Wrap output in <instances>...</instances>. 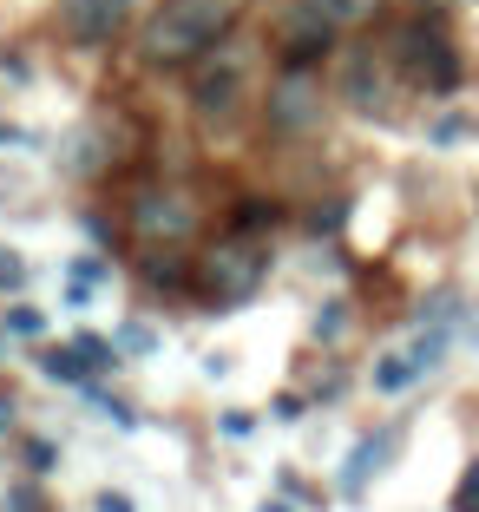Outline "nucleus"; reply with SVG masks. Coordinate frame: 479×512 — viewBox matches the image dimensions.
I'll use <instances>...</instances> for the list:
<instances>
[{
  "instance_id": "c756f323",
  "label": "nucleus",
  "mask_w": 479,
  "mask_h": 512,
  "mask_svg": "<svg viewBox=\"0 0 479 512\" xmlns=\"http://www.w3.org/2000/svg\"><path fill=\"white\" fill-rule=\"evenodd\" d=\"M250 427H256V414H250V407H230V414H224V434H230V440H243Z\"/></svg>"
},
{
  "instance_id": "4468645a",
  "label": "nucleus",
  "mask_w": 479,
  "mask_h": 512,
  "mask_svg": "<svg viewBox=\"0 0 479 512\" xmlns=\"http://www.w3.org/2000/svg\"><path fill=\"white\" fill-rule=\"evenodd\" d=\"M40 375L46 381H66V388H86L92 368H86V355H79V348H46V355H40Z\"/></svg>"
},
{
  "instance_id": "423d86ee",
  "label": "nucleus",
  "mask_w": 479,
  "mask_h": 512,
  "mask_svg": "<svg viewBox=\"0 0 479 512\" xmlns=\"http://www.w3.org/2000/svg\"><path fill=\"white\" fill-rule=\"evenodd\" d=\"M132 230L145 243H184L197 230V204H184L178 191H138L132 197Z\"/></svg>"
},
{
  "instance_id": "1a4fd4ad",
  "label": "nucleus",
  "mask_w": 479,
  "mask_h": 512,
  "mask_svg": "<svg viewBox=\"0 0 479 512\" xmlns=\"http://www.w3.org/2000/svg\"><path fill=\"white\" fill-rule=\"evenodd\" d=\"M355 112H368V119H388V73L375 66V53L368 46H355V53H342V86H335Z\"/></svg>"
},
{
  "instance_id": "2f4dec72",
  "label": "nucleus",
  "mask_w": 479,
  "mask_h": 512,
  "mask_svg": "<svg viewBox=\"0 0 479 512\" xmlns=\"http://www.w3.org/2000/svg\"><path fill=\"white\" fill-rule=\"evenodd\" d=\"M7 427H14V401H7V394H0V434H7Z\"/></svg>"
},
{
  "instance_id": "cd10ccee",
  "label": "nucleus",
  "mask_w": 479,
  "mask_h": 512,
  "mask_svg": "<svg viewBox=\"0 0 479 512\" xmlns=\"http://www.w3.org/2000/svg\"><path fill=\"white\" fill-rule=\"evenodd\" d=\"M348 224V204H329V211H309V230L322 237V230H342Z\"/></svg>"
},
{
  "instance_id": "dca6fc26",
  "label": "nucleus",
  "mask_w": 479,
  "mask_h": 512,
  "mask_svg": "<svg viewBox=\"0 0 479 512\" xmlns=\"http://www.w3.org/2000/svg\"><path fill=\"white\" fill-rule=\"evenodd\" d=\"M276 224H283V204H270V197H237V230H243V237L276 230Z\"/></svg>"
},
{
  "instance_id": "72a5a7b5",
  "label": "nucleus",
  "mask_w": 479,
  "mask_h": 512,
  "mask_svg": "<svg viewBox=\"0 0 479 512\" xmlns=\"http://www.w3.org/2000/svg\"><path fill=\"white\" fill-rule=\"evenodd\" d=\"M7 342H14V329H7V309H0V355H7Z\"/></svg>"
},
{
  "instance_id": "9b49d317",
  "label": "nucleus",
  "mask_w": 479,
  "mask_h": 512,
  "mask_svg": "<svg viewBox=\"0 0 479 512\" xmlns=\"http://www.w3.org/2000/svg\"><path fill=\"white\" fill-rule=\"evenodd\" d=\"M99 283H112V256H79L66 270V309H86Z\"/></svg>"
},
{
  "instance_id": "f704fd0d",
  "label": "nucleus",
  "mask_w": 479,
  "mask_h": 512,
  "mask_svg": "<svg viewBox=\"0 0 479 512\" xmlns=\"http://www.w3.org/2000/svg\"><path fill=\"white\" fill-rule=\"evenodd\" d=\"M0 145H20V132H14V125H0Z\"/></svg>"
},
{
  "instance_id": "2eb2a0df",
  "label": "nucleus",
  "mask_w": 479,
  "mask_h": 512,
  "mask_svg": "<svg viewBox=\"0 0 479 512\" xmlns=\"http://www.w3.org/2000/svg\"><path fill=\"white\" fill-rule=\"evenodd\" d=\"M414 381H420V368H414V355H407V348H401V355H381V362H375V394H407Z\"/></svg>"
},
{
  "instance_id": "a878e982",
  "label": "nucleus",
  "mask_w": 479,
  "mask_h": 512,
  "mask_svg": "<svg viewBox=\"0 0 479 512\" xmlns=\"http://www.w3.org/2000/svg\"><path fill=\"white\" fill-rule=\"evenodd\" d=\"M7 512H53L40 486H7Z\"/></svg>"
},
{
  "instance_id": "f257e3e1",
  "label": "nucleus",
  "mask_w": 479,
  "mask_h": 512,
  "mask_svg": "<svg viewBox=\"0 0 479 512\" xmlns=\"http://www.w3.org/2000/svg\"><path fill=\"white\" fill-rule=\"evenodd\" d=\"M243 20V0H165L138 33L145 66H197L217 40H230V27Z\"/></svg>"
},
{
  "instance_id": "20e7f679",
  "label": "nucleus",
  "mask_w": 479,
  "mask_h": 512,
  "mask_svg": "<svg viewBox=\"0 0 479 512\" xmlns=\"http://www.w3.org/2000/svg\"><path fill=\"white\" fill-rule=\"evenodd\" d=\"M191 106L204 125H230V112L243 106V53L230 40H217L197 60V79H191Z\"/></svg>"
},
{
  "instance_id": "c85d7f7f",
  "label": "nucleus",
  "mask_w": 479,
  "mask_h": 512,
  "mask_svg": "<svg viewBox=\"0 0 479 512\" xmlns=\"http://www.w3.org/2000/svg\"><path fill=\"white\" fill-rule=\"evenodd\" d=\"M453 506H460V512H473V506H479V460L466 467V480H460V493H453Z\"/></svg>"
},
{
  "instance_id": "5701e85b",
  "label": "nucleus",
  "mask_w": 479,
  "mask_h": 512,
  "mask_svg": "<svg viewBox=\"0 0 479 512\" xmlns=\"http://www.w3.org/2000/svg\"><path fill=\"white\" fill-rule=\"evenodd\" d=\"M86 394H92V407H99V414H105V421H112V427H125V434H132V427H138V407H125L119 394H99V388H86Z\"/></svg>"
},
{
  "instance_id": "393cba45",
  "label": "nucleus",
  "mask_w": 479,
  "mask_h": 512,
  "mask_svg": "<svg viewBox=\"0 0 479 512\" xmlns=\"http://www.w3.org/2000/svg\"><path fill=\"white\" fill-rule=\"evenodd\" d=\"M342 329H348V302H322V316H315V335H322V342H335Z\"/></svg>"
},
{
  "instance_id": "6e6552de",
  "label": "nucleus",
  "mask_w": 479,
  "mask_h": 512,
  "mask_svg": "<svg viewBox=\"0 0 479 512\" xmlns=\"http://www.w3.org/2000/svg\"><path fill=\"white\" fill-rule=\"evenodd\" d=\"M329 46H335V27L296 0V14H289V27H283V46H276L283 66H289V73H315V66L329 60Z\"/></svg>"
},
{
  "instance_id": "bb28decb",
  "label": "nucleus",
  "mask_w": 479,
  "mask_h": 512,
  "mask_svg": "<svg viewBox=\"0 0 479 512\" xmlns=\"http://www.w3.org/2000/svg\"><path fill=\"white\" fill-rule=\"evenodd\" d=\"M302 414H309V401H302V394H276V401H270V421H302Z\"/></svg>"
},
{
  "instance_id": "ddd939ff",
  "label": "nucleus",
  "mask_w": 479,
  "mask_h": 512,
  "mask_svg": "<svg viewBox=\"0 0 479 512\" xmlns=\"http://www.w3.org/2000/svg\"><path fill=\"white\" fill-rule=\"evenodd\" d=\"M302 7H309V14H322L335 33H342V27H361V20L381 14V0H302Z\"/></svg>"
},
{
  "instance_id": "412c9836",
  "label": "nucleus",
  "mask_w": 479,
  "mask_h": 512,
  "mask_svg": "<svg viewBox=\"0 0 479 512\" xmlns=\"http://www.w3.org/2000/svg\"><path fill=\"white\" fill-rule=\"evenodd\" d=\"M20 460H27V473H33V480H46V473L60 467V447H53V440H40V434H33L27 447H20Z\"/></svg>"
},
{
  "instance_id": "473e14b6",
  "label": "nucleus",
  "mask_w": 479,
  "mask_h": 512,
  "mask_svg": "<svg viewBox=\"0 0 479 512\" xmlns=\"http://www.w3.org/2000/svg\"><path fill=\"white\" fill-rule=\"evenodd\" d=\"M256 512H296V506H289V499H263V506H256Z\"/></svg>"
},
{
  "instance_id": "6ab92c4d",
  "label": "nucleus",
  "mask_w": 479,
  "mask_h": 512,
  "mask_svg": "<svg viewBox=\"0 0 479 512\" xmlns=\"http://www.w3.org/2000/svg\"><path fill=\"white\" fill-rule=\"evenodd\" d=\"M427 138H434V145H460V138H479V119L473 112H447V119L427 125Z\"/></svg>"
},
{
  "instance_id": "39448f33",
  "label": "nucleus",
  "mask_w": 479,
  "mask_h": 512,
  "mask_svg": "<svg viewBox=\"0 0 479 512\" xmlns=\"http://www.w3.org/2000/svg\"><path fill=\"white\" fill-rule=\"evenodd\" d=\"M322 79L315 73H289L283 66V79L270 86V99H263V125H270L276 138H309L315 125H322Z\"/></svg>"
},
{
  "instance_id": "f03ea898",
  "label": "nucleus",
  "mask_w": 479,
  "mask_h": 512,
  "mask_svg": "<svg viewBox=\"0 0 479 512\" xmlns=\"http://www.w3.org/2000/svg\"><path fill=\"white\" fill-rule=\"evenodd\" d=\"M263 276H270V250L256 237H224V243H210L204 256L191 263V289L210 302V309H243V302L263 289Z\"/></svg>"
},
{
  "instance_id": "f3484780",
  "label": "nucleus",
  "mask_w": 479,
  "mask_h": 512,
  "mask_svg": "<svg viewBox=\"0 0 479 512\" xmlns=\"http://www.w3.org/2000/svg\"><path fill=\"white\" fill-rule=\"evenodd\" d=\"M73 348L86 355V368H92V375H105V368H119V362H125L119 348H112V335H92V329H79V335H73Z\"/></svg>"
},
{
  "instance_id": "9d476101",
  "label": "nucleus",
  "mask_w": 479,
  "mask_h": 512,
  "mask_svg": "<svg viewBox=\"0 0 479 512\" xmlns=\"http://www.w3.org/2000/svg\"><path fill=\"white\" fill-rule=\"evenodd\" d=\"M394 447H401V427L361 434L355 447H348V467H342V499H361V493H368V480H375V473L394 460Z\"/></svg>"
},
{
  "instance_id": "0eeeda50",
  "label": "nucleus",
  "mask_w": 479,
  "mask_h": 512,
  "mask_svg": "<svg viewBox=\"0 0 479 512\" xmlns=\"http://www.w3.org/2000/svg\"><path fill=\"white\" fill-rule=\"evenodd\" d=\"M125 14H132V0H60L66 33H73V46H86V53H99V46L119 40Z\"/></svg>"
},
{
  "instance_id": "a211bd4d",
  "label": "nucleus",
  "mask_w": 479,
  "mask_h": 512,
  "mask_svg": "<svg viewBox=\"0 0 479 512\" xmlns=\"http://www.w3.org/2000/svg\"><path fill=\"white\" fill-rule=\"evenodd\" d=\"M447 342H453V335L440 329V322H434V329H420V342L407 348V355H414V368H420V375H434V368L447 362Z\"/></svg>"
},
{
  "instance_id": "f8f14e48",
  "label": "nucleus",
  "mask_w": 479,
  "mask_h": 512,
  "mask_svg": "<svg viewBox=\"0 0 479 512\" xmlns=\"http://www.w3.org/2000/svg\"><path fill=\"white\" fill-rule=\"evenodd\" d=\"M145 276H151V289H191V263L178 256V243L151 250V256H145Z\"/></svg>"
},
{
  "instance_id": "b1692460",
  "label": "nucleus",
  "mask_w": 479,
  "mask_h": 512,
  "mask_svg": "<svg viewBox=\"0 0 479 512\" xmlns=\"http://www.w3.org/2000/svg\"><path fill=\"white\" fill-rule=\"evenodd\" d=\"M20 289H27V263L14 250H0V296H20Z\"/></svg>"
},
{
  "instance_id": "aec40b11",
  "label": "nucleus",
  "mask_w": 479,
  "mask_h": 512,
  "mask_svg": "<svg viewBox=\"0 0 479 512\" xmlns=\"http://www.w3.org/2000/svg\"><path fill=\"white\" fill-rule=\"evenodd\" d=\"M112 348H119V355H151V348H158V329L125 322V329H112Z\"/></svg>"
},
{
  "instance_id": "7c9ffc66",
  "label": "nucleus",
  "mask_w": 479,
  "mask_h": 512,
  "mask_svg": "<svg viewBox=\"0 0 479 512\" xmlns=\"http://www.w3.org/2000/svg\"><path fill=\"white\" fill-rule=\"evenodd\" d=\"M99 512H138V506L125 493H112V486H105V493H99Z\"/></svg>"
},
{
  "instance_id": "4be33fe9",
  "label": "nucleus",
  "mask_w": 479,
  "mask_h": 512,
  "mask_svg": "<svg viewBox=\"0 0 479 512\" xmlns=\"http://www.w3.org/2000/svg\"><path fill=\"white\" fill-rule=\"evenodd\" d=\"M7 329H14L20 342H40V335H46V316L33 309V302H14V309H7Z\"/></svg>"
},
{
  "instance_id": "7ed1b4c3",
  "label": "nucleus",
  "mask_w": 479,
  "mask_h": 512,
  "mask_svg": "<svg viewBox=\"0 0 479 512\" xmlns=\"http://www.w3.org/2000/svg\"><path fill=\"white\" fill-rule=\"evenodd\" d=\"M394 66H401L414 86H427L434 99L460 92V53H453V40L440 27H427V20H407V27L394 33Z\"/></svg>"
}]
</instances>
